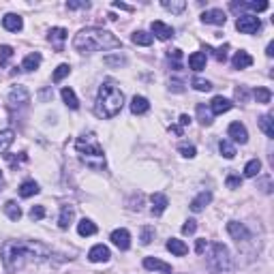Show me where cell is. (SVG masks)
<instances>
[{
    "label": "cell",
    "mask_w": 274,
    "mask_h": 274,
    "mask_svg": "<svg viewBox=\"0 0 274 274\" xmlns=\"http://www.w3.org/2000/svg\"><path fill=\"white\" fill-rule=\"evenodd\" d=\"M201 21L203 24H212V26H223L227 18L221 9H210V11H203L201 13Z\"/></svg>",
    "instance_id": "11"
},
{
    "label": "cell",
    "mask_w": 274,
    "mask_h": 274,
    "mask_svg": "<svg viewBox=\"0 0 274 274\" xmlns=\"http://www.w3.org/2000/svg\"><path fill=\"white\" fill-rule=\"evenodd\" d=\"M41 62H43V56H41L39 52L28 54V56H26L24 60H21V69H24V71H37Z\"/></svg>",
    "instance_id": "21"
},
{
    "label": "cell",
    "mask_w": 274,
    "mask_h": 274,
    "mask_svg": "<svg viewBox=\"0 0 274 274\" xmlns=\"http://www.w3.org/2000/svg\"><path fill=\"white\" fill-rule=\"evenodd\" d=\"M253 96L257 99V103L266 105V103H270L272 92H270V90H268V88H255V90H253Z\"/></svg>",
    "instance_id": "36"
},
{
    "label": "cell",
    "mask_w": 274,
    "mask_h": 274,
    "mask_svg": "<svg viewBox=\"0 0 274 274\" xmlns=\"http://www.w3.org/2000/svg\"><path fill=\"white\" fill-rule=\"evenodd\" d=\"M206 62H208V56L203 52H195L189 56V67L193 71H201V69H206Z\"/></svg>",
    "instance_id": "25"
},
{
    "label": "cell",
    "mask_w": 274,
    "mask_h": 274,
    "mask_svg": "<svg viewBox=\"0 0 274 274\" xmlns=\"http://www.w3.org/2000/svg\"><path fill=\"white\" fill-rule=\"evenodd\" d=\"M236 28L242 32V35H255L261 28V19L257 15H240L236 19Z\"/></svg>",
    "instance_id": "6"
},
{
    "label": "cell",
    "mask_w": 274,
    "mask_h": 274,
    "mask_svg": "<svg viewBox=\"0 0 274 274\" xmlns=\"http://www.w3.org/2000/svg\"><path fill=\"white\" fill-rule=\"evenodd\" d=\"M144 268H146V270H157L161 274H171V266L157 259V257H146V259H144Z\"/></svg>",
    "instance_id": "17"
},
{
    "label": "cell",
    "mask_w": 274,
    "mask_h": 274,
    "mask_svg": "<svg viewBox=\"0 0 274 274\" xmlns=\"http://www.w3.org/2000/svg\"><path fill=\"white\" fill-rule=\"evenodd\" d=\"M219 150H221V154L225 159H234L236 157V146L232 142H227V139H223V142L219 144Z\"/></svg>",
    "instance_id": "37"
},
{
    "label": "cell",
    "mask_w": 274,
    "mask_h": 274,
    "mask_svg": "<svg viewBox=\"0 0 274 274\" xmlns=\"http://www.w3.org/2000/svg\"><path fill=\"white\" fill-rule=\"evenodd\" d=\"M69 73H71V67H69V64H58V69H56V71H54L52 79H54V82L58 84V82H62V79L67 77Z\"/></svg>",
    "instance_id": "39"
},
{
    "label": "cell",
    "mask_w": 274,
    "mask_h": 274,
    "mask_svg": "<svg viewBox=\"0 0 274 274\" xmlns=\"http://www.w3.org/2000/svg\"><path fill=\"white\" fill-rule=\"evenodd\" d=\"M105 64H116V67H120V64H127V58L125 56H107Z\"/></svg>",
    "instance_id": "47"
},
{
    "label": "cell",
    "mask_w": 274,
    "mask_h": 274,
    "mask_svg": "<svg viewBox=\"0 0 274 274\" xmlns=\"http://www.w3.org/2000/svg\"><path fill=\"white\" fill-rule=\"evenodd\" d=\"M114 7H116V9H122V11H133L131 7H128V4H122V2H114Z\"/></svg>",
    "instance_id": "54"
},
{
    "label": "cell",
    "mask_w": 274,
    "mask_h": 274,
    "mask_svg": "<svg viewBox=\"0 0 274 274\" xmlns=\"http://www.w3.org/2000/svg\"><path fill=\"white\" fill-rule=\"evenodd\" d=\"M133 43L135 45H144V47H148V45H152V41H154V37L150 35V32L146 30H137V32H133Z\"/></svg>",
    "instance_id": "27"
},
{
    "label": "cell",
    "mask_w": 274,
    "mask_h": 274,
    "mask_svg": "<svg viewBox=\"0 0 274 274\" xmlns=\"http://www.w3.org/2000/svg\"><path fill=\"white\" fill-rule=\"evenodd\" d=\"M206 249H208V242H206V240H197V244H195V251H197V253L203 255V251H206Z\"/></svg>",
    "instance_id": "52"
},
{
    "label": "cell",
    "mask_w": 274,
    "mask_h": 274,
    "mask_svg": "<svg viewBox=\"0 0 274 274\" xmlns=\"http://www.w3.org/2000/svg\"><path fill=\"white\" fill-rule=\"evenodd\" d=\"M62 101L67 103V107H71V110H77L79 107V101H77V96H75L73 92V88H62Z\"/></svg>",
    "instance_id": "32"
},
{
    "label": "cell",
    "mask_w": 274,
    "mask_h": 274,
    "mask_svg": "<svg viewBox=\"0 0 274 274\" xmlns=\"http://www.w3.org/2000/svg\"><path fill=\"white\" fill-rule=\"evenodd\" d=\"M197 118L203 127H210L212 125V114L206 110V105H197Z\"/></svg>",
    "instance_id": "38"
},
{
    "label": "cell",
    "mask_w": 274,
    "mask_h": 274,
    "mask_svg": "<svg viewBox=\"0 0 274 274\" xmlns=\"http://www.w3.org/2000/svg\"><path fill=\"white\" fill-rule=\"evenodd\" d=\"M75 150H77L79 159H82L90 169H94V171L105 169V152H103V148H101V144H99L94 133H84L82 137H77Z\"/></svg>",
    "instance_id": "4"
},
{
    "label": "cell",
    "mask_w": 274,
    "mask_h": 274,
    "mask_svg": "<svg viewBox=\"0 0 274 274\" xmlns=\"http://www.w3.org/2000/svg\"><path fill=\"white\" fill-rule=\"evenodd\" d=\"M167 251L169 253H174L176 257H184L186 253H189V246L182 242V240H178V238H169L167 240Z\"/></svg>",
    "instance_id": "22"
},
{
    "label": "cell",
    "mask_w": 274,
    "mask_h": 274,
    "mask_svg": "<svg viewBox=\"0 0 274 274\" xmlns=\"http://www.w3.org/2000/svg\"><path fill=\"white\" fill-rule=\"evenodd\" d=\"M232 64H234V69H249L251 64H253V58H251V54H249V52L240 50V52H236V54H234Z\"/></svg>",
    "instance_id": "19"
},
{
    "label": "cell",
    "mask_w": 274,
    "mask_h": 274,
    "mask_svg": "<svg viewBox=\"0 0 274 274\" xmlns=\"http://www.w3.org/2000/svg\"><path fill=\"white\" fill-rule=\"evenodd\" d=\"M229 137L234 139L236 144H246L249 142V131H246V127L242 125V122H232L227 128Z\"/></svg>",
    "instance_id": "10"
},
{
    "label": "cell",
    "mask_w": 274,
    "mask_h": 274,
    "mask_svg": "<svg viewBox=\"0 0 274 274\" xmlns=\"http://www.w3.org/2000/svg\"><path fill=\"white\" fill-rule=\"evenodd\" d=\"M4 212H7V217L11 219V221H19V219H21V208L15 201H7V203H4Z\"/></svg>",
    "instance_id": "33"
},
{
    "label": "cell",
    "mask_w": 274,
    "mask_h": 274,
    "mask_svg": "<svg viewBox=\"0 0 274 274\" xmlns=\"http://www.w3.org/2000/svg\"><path fill=\"white\" fill-rule=\"evenodd\" d=\"M270 4L268 2H232V9L234 11H238V9H249V11H266Z\"/></svg>",
    "instance_id": "28"
},
{
    "label": "cell",
    "mask_w": 274,
    "mask_h": 274,
    "mask_svg": "<svg viewBox=\"0 0 274 274\" xmlns=\"http://www.w3.org/2000/svg\"><path fill=\"white\" fill-rule=\"evenodd\" d=\"M191 84H193V88L200 90V92H208V90H212V84L208 82V79H201V77H195Z\"/></svg>",
    "instance_id": "40"
},
{
    "label": "cell",
    "mask_w": 274,
    "mask_h": 274,
    "mask_svg": "<svg viewBox=\"0 0 274 274\" xmlns=\"http://www.w3.org/2000/svg\"><path fill=\"white\" fill-rule=\"evenodd\" d=\"M186 125H191V116H189V114H182V116H180V125H178V127H186Z\"/></svg>",
    "instance_id": "53"
},
{
    "label": "cell",
    "mask_w": 274,
    "mask_h": 274,
    "mask_svg": "<svg viewBox=\"0 0 274 274\" xmlns=\"http://www.w3.org/2000/svg\"><path fill=\"white\" fill-rule=\"evenodd\" d=\"M150 28H152V35L157 37V39H161V41H167V39L174 37V28L167 26V24H163V21H152Z\"/></svg>",
    "instance_id": "16"
},
{
    "label": "cell",
    "mask_w": 274,
    "mask_h": 274,
    "mask_svg": "<svg viewBox=\"0 0 274 274\" xmlns=\"http://www.w3.org/2000/svg\"><path fill=\"white\" fill-rule=\"evenodd\" d=\"M142 244H150L154 240V227H150V225H146V227H142Z\"/></svg>",
    "instance_id": "41"
},
{
    "label": "cell",
    "mask_w": 274,
    "mask_h": 274,
    "mask_svg": "<svg viewBox=\"0 0 274 274\" xmlns=\"http://www.w3.org/2000/svg\"><path fill=\"white\" fill-rule=\"evenodd\" d=\"M268 56H274V43H270V45H268Z\"/></svg>",
    "instance_id": "57"
},
{
    "label": "cell",
    "mask_w": 274,
    "mask_h": 274,
    "mask_svg": "<svg viewBox=\"0 0 274 274\" xmlns=\"http://www.w3.org/2000/svg\"><path fill=\"white\" fill-rule=\"evenodd\" d=\"M171 133H176V135H182V127L174 125V127H171Z\"/></svg>",
    "instance_id": "56"
},
{
    "label": "cell",
    "mask_w": 274,
    "mask_h": 274,
    "mask_svg": "<svg viewBox=\"0 0 274 274\" xmlns=\"http://www.w3.org/2000/svg\"><path fill=\"white\" fill-rule=\"evenodd\" d=\"M210 201H212V193H210V191H201L200 195H197L195 200L191 201V210H193V212H201Z\"/></svg>",
    "instance_id": "20"
},
{
    "label": "cell",
    "mask_w": 274,
    "mask_h": 274,
    "mask_svg": "<svg viewBox=\"0 0 274 274\" xmlns=\"http://www.w3.org/2000/svg\"><path fill=\"white\" fill-rule=\"evenodd\" d=\"M111 242H114L120 251H128V246H131V234L122 227L116 229V232H111Z\"/></svg>",
    "instance_id": "13"
},
{
    "label": "cell",
    "mask_w": 274,
    "mask_h": 274,
    "mask_svg": "<svg viewBox=\"0 0 274 274\" xmlns=\"http://www.w3.org/2000/svg\"><path fill=\"white\" fill-rule=\"evenodd\" d=\"M197 232V223L193 221V219H189L184 225H182V234H186V236H191V234H195Z\"/></svg>",
    "instance_id": "45"
},
{
    "label": "cell",
    "mask_w": 274,
    "mask_h": 274,
    "mask_svg": "<svg viewBox=\"0 0 274 274\" xmlns=\"http://www.w3.org/2000/svg\"><path fill=\"white\" fill-rule=\"evenodd\" d=\"M171 88H174L176 92H182V82H171Z\"/></svg>",
    "instance_id": "55"
},
{
    "label": "cell",
    "mask_w": 274,
    "mask_h": 274,
    "mask_svg": "<svg viewBox=\"0 0 274 274\" xmlns=\"http://www.w3.org/2000/svg\"><path fill=\"white\" fill-rule=\"evenodd\" d=\"M206 266L212 274H225V272H232V255H229V249L223 242H212L210 251L206 255Z\"/></svg>",
    "instance_id": "5"
},
{
    "label": "cell",
    "mask_w": 274,
    "mask_h": 274,
    "mask_svg": "<svg viewBox=\"0 0 274 274\" xmlns=\"http://www.w3.org/2000/svg\"><path fill=\"white\" fill-rule=\"evenodd\" d=\"M161 7L171 11V13H182V11L186 9V2H184V0H163V2H161Z\"/></svg>",
    "instance_id": "31"
},
{
    "label": "cell",
    "mask_w": 274,
    "mask_h": 274,
    "mask_svg": "<svg viewBox=\"0 0 274 274\" xmlns=\"http://www.w3.org/2000/svg\"><path fill=\"white\" fill-rule=\"evenodd\" d=\"M0 180H2V171H0Z\"/></svg>",
    "instance_id": "58"
},
{
    "label": "cell",
    "mask_w": 274,
    "mask_h": 274,
    "mask_svg": "<svg viewBox=\"0 0 274 274\" xmlns=\"http://www.w3.org/2000/svg\"><path fill=\"white\" fill-rule=\"evenodd\" d=\"M90 2H67V9H88Z\"/></svg>",
    "instance_id": "51"
},
{
    "label": "cell",
    "mask_w": 274,
    "mask_h": 274,
    "mask_svg": "<svg viewBox=\"0 0 274 274\" xmlns=\"http://www.w3.org/2000/svg\"><path fill=\"white\" fill-rule=\"evenodd\" d=\"M7 161H9V163H11V165H13V167H15V165H18V163H24V161H28V157H26L24 152H21L18 159H15V157H11V154H7Z\"/></svg>",
    "instance_id": "50"
},
{
    "label": "cell",
    "mask_w": 274,
    "mask_h": 274,
    "mask_svg": "<svg viewBox=\"0 0 274 274\" xmlns=\"http://www.w3.org/2000/svg\"><path fill=\"white\" fill-rule=\"evenodd\" d=\"M52 255L54 253L50 246L39 242V240H7L0 249L2 266L9 274L19 272L30 261H37V264L52 261Z\"/></svg>",
    "instance_id": "1"
},
{
    "label": "cell",
    "mask_w": 274,
    "mask_h": 274,
    "mask_svg": "<svg viewBox=\"0 0 274 274\" xmlns=\"http://www.w3.org/2000/svg\"><path fill=\"white\" fill-rule=\"evenodd\" d=\"M122 43L118 37L103 28H84L75 35L73 47L79 54H94V52H105V50H116Z\"/></svg>",
    "instance_id": "2"
},
{
    "label": "cell",
    "mask_w": 274,
    "mask_h": 274,
    "mask_svg": "<svg viewBox=\"0 0 274 274\" xmlns=\"http://www.w3.org/2000/svg\"><path fill=\"white\" fill-rule=\"evenodd\" d=\"M41 189H39V184H37L35 180H26V182H21L19 184V189H18V193L21 197H32V195H37Z\"/></svg>",
    "instance_id": "26"
},
{
    "label": "cell",
    "mask_w": 274,
    "mask_h": 274,
    "mask_svg": "<svg viewBox=\"0 0 274 274\" xmlns=\"http://www.w3.org/2000/svg\"><path fill=\"white\" fill-rule=\"evenodd\" d=\"M110 249H107L105 244H94L92 249L88 251V259L92 261V264H105V261H110Z\"/></svg>",
    "instance_id": "9"
},
{
    "label": "cell",
    "mask_w": 274,
    "mask_h": 274,
    "mask_svg": "<svg viewBox=\"0 0 274 274\" xmlns=\"http://www.w3.org/2000/svg\"><path fill=\"white\" fill-rule=\"evenodd\" d=\"M43 217H45V208L43 206H32L30 208V219L32 221H41Z\"/></svg>",
    "instance_id": "44"
},
{
    "label": "cell",
    "mask_w": 274,
    "mask_h": 274,
    "mask_svg": "<svg viewBox=\"0 0 274 274\" xmlns=\"http://www.w3.org/2000/svg\"><path fill=\"white\" fill-rule=\"evenodd\" d=\"M242 184V178H240V176H227V186L229 189H238V186Z\"/></svg>",
    "instance_id": "48"
},
{
    "label": "cell",
    "mask_w": 274,
    "mask_h": 274,
    "mask_svg": "<svg viewBox=\"0 0 274 274\" xmlns=\"http://www.w3.org/2000/svg\"><path fill=\"white\" fill-rule=\"evenodd\" d=\"M67 35H69V32L64 30V28H52V30H50V35H47V41L52 43L54 50H56V52H62L64 41H67Z\"/></svg>",
    "instance_id": "12"
},
{
    "label": "cell",
    "mask_w": 274,
    "mask_h": 274,
    "mask_svg": "<svg viewBox=\"0 0 274 274\" xmlns=\"http://www.w3.org/2000/svg\"><path fill=\"white\" fill-rule=\"evenodd\" d=\"M259 171H261V161L259 159H253V161H249V163H246L244 176H246V178H255Z\"/></svg>",
    "instance_id": "34"
},
{
    "label": "cell",
    "mask_w": 274,
    "mask_h": 274,
    "mask_svg": "<svg viewBox=\"0 0 274 274\" xmlns=\"http://www.w3.org/2000/svg\"><path fill=\"white\" fill-rule=\"evenodd\" d=\"M180 154L184 159H193L197 154V150H195V146H180Z\"/></svg>",
    "instance_id": "46"
},
{
    "label": "cell",
    "mask_w": 274,
    "mask_h": 274,
    "mask_svg": "<svg viewBox=\"0 0 274 274\" xmlns=\"http://www.w3.org/2000/svg\"><path fill=\"white\" fill-rule=\"evenodd\" d=\"M73 217H75V208L73 206H62L60 219H58V227H60V229H69V225L73 223Z\"/></svg>",
    "instance_id": "23"
},
{
    "label": "cell",
    "mask_w": 274,
    "mask_h": 274,
    "mask_svg": "<svg viewBox=\"0 0 274 274\" xmlns=\"http://www.w3.org/2000/svg\"><path fill=\"white\" fill-rule=\"evenodd\" d=\"M30 103V92L24 88V86H15L9 92V105L11 107H26Z\"/></svg>",
    "instance_id": "7"
},
{
    "label": "cell",
    "mask_w": 274,
    "mask_h": 274,
    "mask_svg": "<svg viewBox=\"0 0 274 274\" xmlns=\"http://www.w3.org/2000/svg\"><path fill=\"white\" fill-rule=\"evenodd\" d=\"M236 99H238L240 103H244V101L249 99V90L242 88V86H240V88H236Z\"/></svg>",
    "instance_id": "49"
},
{
    "label": "cell",
    "mask_w": 274,
    "mask_h": 274,
    "mask_svg": "<svg viewBox=\"0 0 274 274\" xmlns=\"http://www.w3.org/2000/svg\"><path fill=\"white\" fill-rule=\"evenodd\" d=\"M232 107H234V103L229 99H225V96H214L212 103H210V111H212V116H221L225 111L232 110Z\"/></svg>",
    "instance_id": "14"
},
{
    "label": "cell",
    "mask_w": 274,
    "mask_h": 274,
    "mask_svg": "<svg viewBox=\"0 0 274 274\" xmlns=\"http://www.w3.org/2000/svg\"><path fill=\"white\" fill-rule=\"evenodd\" d=\"M148 110H150V103H148L146 96H133V101H131V111L133 114L142 116V114H146Z\"/></svg>",
    "instance_id": "24"
},
{
    "label": "cell",
    "mask_w": 274,
    "mask_h": 274,
    "mask_svg": "<svg viewBox=\"0 0 274 274\" xmlns=\"http://www.w3.org/2000/svg\"><path fill=\"white\" fill-rule=\"evenodd\" d=\"M122 105H125V94L118 88L114 82H105L99 88L96 94V103H94V111L99 118H114L120 114Z\"/></svg>",
    "instance_id": "3"
},
{
    "label": "cell",
    "mask_w": 274,
    "mask_h": 274,
    "mask_svg": "<svg viewBox=\"0 0 274 274\" xmlns=\"http://www.w3.org/2000/svg\"><path fill=\"white\" fill-rule=\"evenodd\" d=\"M2 26H4V30H9V32H19L24 28V19H21L18 13H7L2 18Z\"/></svg>",
    "instance_id": "15"
},
{
    "label": "cell",
    "mask_w": 274,
    "mask_h": 274,
    "mask_svg": "<svg viewBox=\"0 0 274 274\" xmlns=\"http://www.w3.org/2000/svg\"><path fill=\"white\" fill-rule=\"evenodd\" d=\"M227 232L229 236L236 240V242H249L251 240V232L244 227V223H238V221H229L227 223Z\"/></svg>",
    "instance_id": "8"
},
{
    "label": "cell",
    "mask_w": 274,
    "mask_h": 274,
    "mask_svg": "<svg viewBox=\"0 0 274 274\" xmlns=\"http://www.w3.org/2000/svg\"><path fill=\"white\" fill-rule=\"evenodd\" d=\"M13 139H15V133L11 131V128H4V131H0V154L7 152L9 146L13 144Z\"/></svg>",
    "instance_id": "30"
},
{
    "label": "cell",
    "mask_w": 274,
    "mask_h": 274,
    "mask_svg": "<svg viewBox=\"0 0 274 274\" xmlns=\"http://www.w3.org/2000/svg\"><path fill=\"white\" fill-rule=\"evenodd\" d=\"M210 52H214V58H217L219 62H225L227 60V52H229V45L225 43L223 47H219V50H210Z\"/></svg>",
    "instance_id": "43"
},
{
    "label": "cell",
    "mask_w": 274,
    "mask_h": 274,
    "mask_svg": "<svg viewBox=\"0 0 274 274\" xmlns=\"http://www.w3.org/2000/svg\"><path fill=\"white\" fill-rule=\"evenodd\" d=\"M150 200H152V214H154V217H161V214L167 210L169 200L163 195V193H154V195L150 197Z\"/></svg>",
    "instance_id": "18"
},
{
    "label": "cell",
    "mask_w": 274,
    "mask_h": 274,
    "mask_svg": "<svg viewBox=\"0 0 274 274\" xmlns=\"http://www.w3.org/2000/svg\"><path fill=\"white\" fill-rule=\"evenodd\" d=\"M77 234L84 236V238L86 236H94L96 234V225L90 221V219H82V221L77 223Z\"/></svg>",
    "instance_id": "29"
},
{
    "label": "cell",
    "mask_w": 274,
    "mask_h": 274,
    "mask_svg": "<svg viewBox=\"0 0 274 274\" xmlns=\"http://www.w3.org/2000/svg\"><path fill=\"white\" fill-rule=\"evenodd\" d=\"M13 56V47L11 45H0V64H7Z\"/></svg>",
    "instance_id": "42"
},
{
    "label": "cell",
    "mask_w": 274,
    "mask_h": 274,
    "mask_svg": "<svg viewBox=\"0 0 274 274\" xmlns=\"http://www.w3.org/2000/svg\"><path fill=\"white\" fill-rule=\"evenodd\" d=\"M259 128L266 133L268 137H274V125H272V116L270 114H266V116L259 118Z\"/></svg>",
    "instance_id": "35"
}]
</instances>
